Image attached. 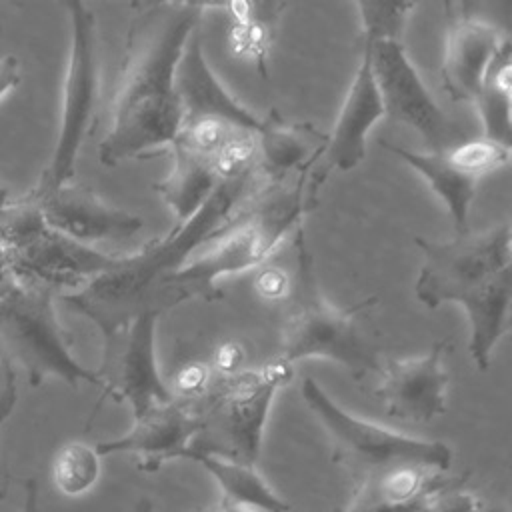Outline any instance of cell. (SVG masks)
Segmentation results:
<instances>
[{
    "label": "cell",
    "instance_id": "8",
    "mask_svg": "<svg viewBox=\"0 0 512 512\" xmlns=\"http://www.w3.org/2000/svg\"><path fill=\"white\" fill-rule=\"evenodd\" d=\"M300 394L324 426L332 444L334 462L346 466L352 472L354 482L410 464L440 472L450 470L452 450L448 444L440 440L414 438L362 420L336 404L314 378H304Z\"/></svg>",
    "mask_w": 512,
    "mask_h": 512
},
{
    "label": "cell",
    "instance_id": "27",
    "mask_svg": "<svg viewBox=\"0 0 512 512\" xmlns=\"http://www.w3.org/2000/svg\"><path fill=\"white\" fill-rule=\"evenodd\" d=\"M464 484L450 486L430 496L418 512H480L482 502L472 492L464 490Z\"/></svg>",
    "mask_w": 512,
    "mask_h": 512
},
{
    "label": "cell",
    "instance_id": "3",
    "mask_svg": "<svg viewBox=\"0 0 512 512\" xmlns=\"http://www.w3.org/2000/svg\"><path fill=\"white\" fill-rule=\"evenodd\" d=\"M424 262L414 284L416 298L430 310L458 302L470 320V356L488 370L492 352L510 332L512 228L508 222L452 240L416 236Z\"/></svg>",
    "mask_w": 512,
    "mask_h": 512
},
{
    "label": "cell",
    "instance_id": "15",
    "mask_svg": "<svg viewBox=\"0 0 512 512\" xmlns=\"http://www.w3.org/2000/svg\"><path fill=\"white\" fill-rule=\"evenodd\" d=\"M26 196L36 202L50 228L86 246L128 240L144 226L140 216L104 202L82 184L68 182L50 192H28Z\"/></svg>",
    "mask_w": 512,
    "mask_h": 512
},
{
    "label": "cell",
    "instance_id": "25",
    "mask_svg": "<svg viewBox=\"0 0 512 512\" xmlns=\"http://www.w3.org/2000/svg\"><path fill=\"white\" fill-rule=\"evenodd\" d=\"M440 152L448 158L452 166L476 178L478 182L480 178L502 170L510 162V146L490 140L486 136L460 140L454 146Z\"/></svg>",
    "mask_w": 512,
    "mask_h": 512
},
{
    "label": "cell",
    "instance_id": "2",
    "mask_svg": "<svg viewBox=\"0 0 512 512\" xmlns=\"http://www.w3.org/2000/svg\"><path fill=\"white\" fill-rule=\"evenodd\" d=\"M268 180L260 160L226 174L192 218L174 226L164 238L146 244L140 252L122 256L114 268L94 276L82 288L62 294L60 300L92 320L102 336L138 314H160L156 310L160 288Z\"/></svg>",
    "mask_w": 512,
    "mask_h": 512
},
{
    "label": "cell",
    "instance_id": "24",
    "mask_svg": "<svg viewBox=\"0 0 512 512\" xmlns=\"http://www.w3.org/2000/svg\"><path fill=\"white\" fill-rule=\"evenodd\" d=\"M238 10L234 14L232 36L236 38L234 50L258 66H264V56L270 42V28L276 20V10L280 4H232Z\"/></svg>",
    "mask_w": 512,
    "mask_h": 512
},
{
    "label": "cell",
    "instance_id": "6",
    "mask_svg": "<svg viewBox=\"0 0 512 512\" xmlns=\"http://www.w3.org/2000/svg\"><path fill=\"white\" fill-rule=\"evenodd\" d=\"M290 378L292 366L274 358L258 368L212 376L202 394L188 398L202 422L190 448L254 466L272 400Z\"/></svg>",
    "mask_w": 512,
    "mask_h": 512
},
{
    "label": "cell",
    "instance_id": "32",
    "mask_svg": "<svg viewBox=\"0 0 512 512\" xmlns=\"http://www.w3.org/2000/svg\"><path fill=\"white\" fill-rule=\"evenodd\" d=\"M194 512H258V510H250V508L232 504V502H228V500H220V502H216V504L200 506V508H196Z\"/></svg>",
    "mask_w": 512,
    "mask_h": 512
},
{
    "label": "cell",
    "instance_id": "19",
    "mask_svg": "<svg viewBox=\"0 0 512 512\" xmlns=\"http://www.w3.org/2000/svg\"><path fill=\"white\" fill-rule=\"evenodd\" d=\"M382 148L396 154L402 162L414 168L428 182L432 192L446 204L458 234H466L470 230L468 214H470V202L478 186L476 178L452 166L442 152H416L384 140H382Z\"/></svg>",
    "mask_w": 512,
    "mask_h": 512
},
{
    "label": "cell",
    "instance_id": "29",
    "mask_svg": "<svg viewBox=\"0 0 512 512\" xmlns=\"http://www.w3.org/2000/svg\"><path fill=\"white\" fill-rule=\"evenodd\" d=\"M22 82V64L18 56H0V102Z\"/></svg>",
    "mask_w": 512,
    "mask_h": 512
},
{
    "label": "cell",
    "instance_id": "9",
    "mask_svg": "<svg viewBox=\"0 0 512 512\" xmlns=\"http://www.w3.org/2000/svg\"><path fill=\"white\" fill-rule=\"evenodd\" d=\"M0 340L10 362H18L32 386L58 378L72 388L100 386L94 370L80 364L54 310V292L12 280L0 296Z\"/></svg>",
    "mask_w": 512,
    "mask_h": 512
},
{
    "label": "cell",
    "instance_id": "7",
    "mask_svg": "<svg viewBox=\"0 0 512 512\" xmlns=\"http://www.w3.org/2000/svg\"><path fill=\"white\" fill-rule=\"evenodd\" d=\"M0 246L14 280L52 292L82 288L122 260L50 228L28 196L10 202L0 226Z\"/></svg>",
    "mask_w": 512,
    "mask_h": 512
},
{
    "label": "cell",
    "instance_id": "36",
    "mask_svg": "<svg viewBox=\"0 0 512 512\" xmlns=\"http://www.w3.org/2000/svg\"><path fill=\"white\" fill-rule=\"evenodd\" d=\"M480 512H508L504 506H482Z\"/></svg>",
    "mask_w": 512,
    "mask_h": 512
},
{
    "label": "cell",
    "instance_id": "1",
    "mask_svg": "<svg viewBox=\"0 0 512 512\" xmlns=\"http://www.w3.org/2000/svg\"><path fill=\"white\" fill-rule=\"evenodd\" d=\"M204 8L196 2L132 4L110 124L98 148L104 166L150 158L176 138L182 122L176 72Z\"/></svg>",
    "mask_w": 512,
    "mask_h": 512
},
{
    "label": "cell",
    "instance_id": "11",
    "mask_svg": "<svg viewBox=\"0 0 512 512\" xmlns=\"http://www.w3.org/2000/svg\"><path fill=\"white\" fill-rule=\"evenodd\" d=\"M360 40L368 44L370 68L382 100L384 116L414 128L432 148L430 152H440L460 142L458 130L432 98L416 66L406 54L402 40Z\"/></svg>",
    "mask_w": 512,
    "mask_h": 512
},
{
    "label": "cell",
    "instance_id": "22",
    "mask_svg": "<svg viewBox=\"0 0 512 512\" xmlns=\"http://www.w3.org/2000/svg\"><path fill=\"white\" fill-rule=\"evenodd\" d=\"M512 46L510 38L500 46L488 64L478 94L474 98V106L482 118L484 134L490 140L510 146L512 132Z\"/></svg>",
    "mask_w": 512,
    "mask_h": 512
},
{
    "label": "cell",
    "instance_id": "12",
    "mask_svg": "<svg viewBox=\"0 0 512 512\" xmlns=\"http://www.w3.org/2000/svg\"><path fill=\"white\" fill-rule=\"evenodd\" d=\"M158 318L156 312H144L102 336L104 356L100 368L94 370L102 388L98 406L106 398L126 402L136 418L148 408L174 398L156 364L154 332Z\"/></svg>",
    "mask_w": 512,
    "mask_h": 512
},
{
    "label": "cell",
    "instance_id": "13",
    "mask_svg": "<svg viewBox=\"0 0 512 512\" xmlns=\"http://www.w3.org/2000/svg\"><path fill=\"white\" fill-rule=\"evenodd\" d=\"M450 340H436L422 356L388 358L380 366L376 396L386 412L408 422H432L448 410L446 352Z\"/></svg>",
    "mask_w": 512,
    "mask_h": 512
},
{
    "label": "cell",
    "instance_id": "18",
    "mask_svg": "<svg viewBox=\"0 0 512 512\" xmlns=\"http://www.w3.org/2000/svg\"><path fill=\"white\" fill-rule=\"evenodd\" d=\"M466 478L414 464L390 468L356 480L350 500L336 512H418L430 496Z\"/></svg>",
    "mask_w": 512,
    "mask_h": 512
},
{
    "label": "cell",
    "instance_id": "20",
    "mask_svg": "<svg viewBox=\"0 0 512 512\" xmlns=\"http://www.w3.org/2000/svg\"><path fill=\"white\" fill-rule=\"evenodd\" d=\"M170 148L172 170L164 180L154 184V190L172 210L176 222L182 224L198 212V208L206 202L222 176L212 162L176 144H172Z\"/></svg>",
    "mask_w": 512,
    "mask_h": 512
},
{
    "label": "cell",
    "instance_id": "14",
    "mask_svg": "<svg viewBox=\"0 0 512 512\" xmlns=\"http://www.w3.org/2000/svg\"><path fill=\"white\" fill-rule=\"evenodd\" d=\"M200 430L202 422L194 404L188 398L174 396L136 416L132 428L120 438L102 440L94 448L100 458L108 454H134L138 470L156 472L166 462L184 458Z\"/></svg>",
    "mask_w": 512,
    "mask_h": 512
},
{
    "label": "cell",
    "instance_id": "4",
    "mask_svg": "<svg viewBox=\"0 0 512 512\" xmlns=\"http://www.w3.org/2000/svg\"><path fill=\"white\" fill-rule=\"evenodd\" d=\"M320 150L302 166L294 184L268 180L248 202H244L160 288L156 310L190 300H218L220 278L246 272L262 264L282 244L304 214L316 206V190L310 172Z\"/></svg>",
    "mask_w": 512,
    "mask_h": 512
},
{
    "label": "cell",
    "instance_id": "28",
    "mask_svg": "<svg viewBox=\"0 0 512 512\" xmlns=\"http://www.w3.org/2000/svg\"><path fill=\"white\" fill-rule=\"evenodd\" d=\"M18 400L16 370L10 358L0 352V426L12 416Z\"/></svg>",
    "mask_w": 512,
    "mask_h": 512
},
{
    "label": "cell",
    "instance_id": "17",
    "mask_svg": "<svg viewBox=\"0 0 512 512\" xmlns=\"http://www.w3.org/2000/svg\"><path fill=\"white\" fill-rule=\"evenodd\" d=\"M380 118H384V108L372 76L368 44L360 40V60L354 80L346 92L338 120L318 152L324 166L320 172H310L316 186L322 184L330 170L346 172L364 160L368 134Z\"/></svg>",
    "mask_w": 512,
    "mask_h": 512
},
{
    "label": "cell",
    "instance_id": "5",
    "mask_svg": "<svg viewBox=\"0 0 512 512\" xmlns=\"http://www.w3.org/2000/svg\"><path fill=\"white\" fill-rule=\"evenodd\" d=\"M296 270L290 280L288 312L280 332V348L274 360L292 366L306 358H326L354 380L380 372L378 350L368 342L358 326V314L376 302L364 298L350 308L328 302L320 290L314 260L304 240V228H296Z\"/></svg>",
    "mask_w": 512,
    "mask_h": 512
},
{
    "label": "cell",
    "instance_id": "35",
    "mask_svg": "<svg viewBox=\"0 0 512 512\" xmlns=\"http://www.w3.org/2000/svg\"><path fill=\"white\" fill-rule=\"evenodd\" d=\"M134 512H154V506H152L150 498H140Z\"/></svg>",
    "mask_w": 512,
    "mask_h": 512
},
{
    "label": "cell",
    "instance_id": "21",
    "mask_svg": "<svg viewBox=\"0 0 512 512\" xmlns=\"http://www.w3.org/2000/svg\"><path fill=\"white\" fill-rule=\"evenodd\" d=\"M188 460L198 462L220 486L222 500L232 504L258 510V512H290L292 506L286 502L254 466L232 462L200 450H188Z\"/></svg>",
    "mask_w": 512,
    "mask_h": 512
},
{
    "label": "cell",
    "instance_id": "31",
    "mask_svg": "<svg viewBox=\"0 0 512 512\" xmlns=\"http://www.w3.org/2000/svg\"><path fill=\"white\" fill-rule=\"evenodd\" d=\"M242 364V350L236 344H224L216 354V368L220 374H234Z\"/></svg>",
    "mask_w": 512,
    "mask_h": 512
},
{
    "label": "cell",
    "instance_id": "10",
    "mask_svg": "<svg viewBox=\"0 0 512 512\" xmlns=\"http://www.w3.org/2000/svg\"><path fill=\"white\" fill-rule=\"evenodd\" d=\"M70 18V54L62 86L60 124L48 166L40 174L32 194H44L68 184L76 170V160L88 136L100 96V58L96 16L84 2L64 4Z\"/></svg>",
    "mask_w": 512,
    "mask_h": 512
},
{
    "label": "cell",
    "instance_id": "26",
    "mask_svg": "<svg viewBox=\"0 0 512 512\" xmlns=\"http://www.w3.org/2000/svg\"><path fill=\"white\" fill-rule=\"evenodd\" d=\"M362 20L364 40L396 38L400 40L402 30L410 12L416 8L414 2H358L356 4Z\"/></svg>",
    "mask_w": 512,
    "mask_h": 512
},
{
    "label": "cell",
    "instance_id": "23",
    "mask_svg": "<svg viewBox=\"0 0 512 512\" xmlns=\"http://www.w3.org/2000/svg\"><path fill=\"white\" fill-rule=\"evenodd\" d=\"M100 476V456L94 446L70 440L52 460V482L66 496L86 494Z\"/></svg>",
    "mask_w": 512,
    "mask_h": 512
},
{
    "label": "cell",
    "instance_id": "30",
    "mask_svg": "<svg viewBox=\"0 0 512 512\" xmlns=\"http://www.w3.org/2000/svg\"><path fill=\"white\" fill-rule=\"evenodd\" d=\"M258 288L266 296H280L288 292L290 280L282 274V270H266V274H262L258 280Z\"/></svg>",
    "mask_w": 512,
    "mask_h": 512
},
{
    "label": "cell",
    "instance_id": "33",
    "mask_svg": "<svg viewBox=\"0 0 512 512\" xmlns=\"http://www.w3.org/2000/svg\"><path fill=\"white\" fill-rule=\"evenodd\" d=\"M12 280H14V276H12L10 268H8L6 254H4V250L0 246V296L6 292V288L12 284Z\"/></svg>",
    "mask_w": 512,
    "mask_h": 512
},
{
    "label": "cell",
    "instance_id": "34",
    "mask_svg": "<svg viewBox=\"0 0 512 512\" xmlns=\"http://www.w3.org/2000/svg\"><path fill=\"white\" fill-rule=\"evenodd\" d=\"M10 202H12L10 192H8V188L0 180V226H2V220H4V216L8 212V208H10Z\"/></svg>",
    "mask_w": 512,
    "mask_h": 512
},
{
    "label": "cell",
    "instance_id": "16",
    "mask_svg": "<svg viewBox=\"0 0 512 512\" xmlns=\"http://www.w3.org/2000/svg\"><path fill=\"white\" fill-rule=\"evenodd\" d=\"M446 12L442 88L454 102H474L482 76L508 34L496 24L466 12L462 4H446Z\"/></svg>",
    "mask_w": 512,
    "mask_h": 512
}]
</instances>
